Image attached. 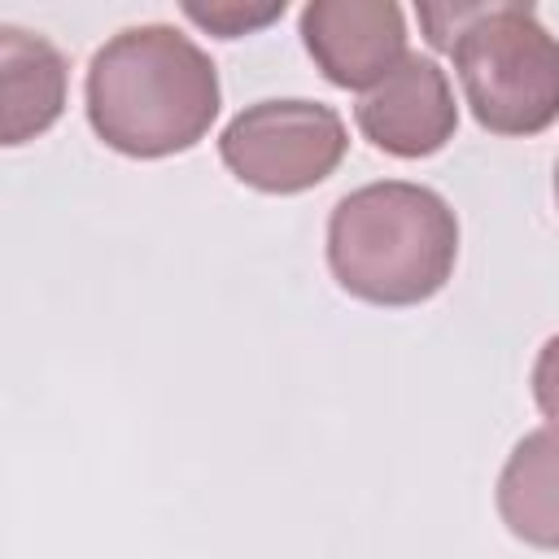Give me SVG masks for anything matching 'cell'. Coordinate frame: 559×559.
Returning a JSON list of instances; mask_svg holds the SVG:
<instances>
[{
	"label": "cell",
	"mask_w": 559,
	"mask_h": 559,
	"mask_svg": "<svg viewBox=\"0 0 559 559\" xmlns=\"http://www.w3.org/2000/svg\"><path fill=\"white\" fill-rule=\"evenodd\" d=\"M349 148L345 122L332 105L319 100H258L240 109L223 135V166L271 197H293L323 183Z\"/></svg>",
	"instance_id": "4"
},
{
	"label": "cell",
	"mask_w": 559,
	"mask_h": 559,
	"mask_svg": "<svg viewBox=\"0 0 559 559\" xmlns=\"http://www.w3.org/2000/svg\"><path fill=\"white\" fill-rule=\"evenodd\" d=\"M0 96H4V144L44 135L66 105V57L22 26H0Z\"/></svg>",
	"instance_id": "7"
},
{
	"label": "cell",
	"mask_w": 559,
	"mask_h": 559,
	"mask_svg": "<svg viewBox=\"0 0 559 559\" xmlns=\"http://www.w3.org/2000/svg\"><path fill=\"white\" fill-rule=\"evenodd\" d=\"M498 515L511 537L559 550V428L542 424L515 441L498 472Z\"/></svg>",
	"instance_id": "8"
},
{
	"label": "cell",
	"mask_w": 559,
	"mask_h": 559,
	"mask_svg": "<svg viewBox=\"0 0 559 559\" xmlns=\"http://www.w3.org/2000/svg\"><path fill=\"white\" fill-rule=\"evenodd\" d=\"M301 44L328 83L371 92L406 61V17L393 0H310Z\"/></svg>",
	"instance_id": "5"
},
{
	"label": "cell",
	"mask_w": 559,
	"mask_h": 559,
	"mask_svg": "<svg viewBox=\"0 0 559 559\" xmlns=\"http://www.w3.org/2000/svg\"><path fill=\"white\" fill-rule=\"evenodd\" d=\"M432 48L454 57L472 118L493 135H537L559 118V39L533 4H419Z\"/></svg>",
	"instance_id": "3"
},
{
	"label": "cell",
	"mask_w": 559,
	"mask_h": 559,
	"mask_svg": "<svg viewBox=\"0 0 559 559\" xmlns=\"http://www.w3.org/2000/svg\"><path fill=\"white\" fill-rule=\"evenodd\" d=\"M459 262V218L441 192L380 179L345 192L328 218L332 280L371 306H419Z\"/></svg>",
	"instance_id": "2"
},
{
	"label": "cell",
	"mask_w": 559,
	"mask_h": 559,
	"mask_svg": "<svg viewBox=\"0 0 559 559\" xmlns=\"http://www.w3.org/2000/svg\"><path fill=\"white\" fill-rule=\"evenodd\" d=\"M555 205H559V162H555Z\"/></svg>",
	"instance_id": "11"
},
{
	"label": "cell",
	"mask_w": 559,
	"mask_h": 559,
	"mask_svg": "<svg viewBox=\"0 0 559 559\" xmlns=\"http://www.w3.org/2000/svg\"><path fill=\"white\" fill-rule=\"evenodd\" d=\"M92 131L122 157H175L205 140L223 87L210 52L166 22L109 35L83 79Z\"/></svg>",
	"instance_id": "1"
},
{
	"label": "cell",
	"mask_w": 559,
	"mask_h": 559,
	"mask_svg": "<svg viewBox=\"0 0 559 559\" xmlns=\"http://www.w3.org/2000/svg\"><path fill=\"white\" fill-rule=\"evenodd\" d=\"M183 13L197 26L214 31L218 39H240V35H253L266 22H275L284 13V0H271V4H183Z\"/></svg>",
	"instance_id": "9"
},
{
	"label": "cell",
	"mask_w": 559,
	"mask_h": 559,
	"mask_svg": "<svg viewBox=\"0 0 559 559\" xmlns=\"http://www.w3.org/2000/svg\"><path fill=\"white\" fill-rule=\"evenodd\" d=\"M528 384H533V402H537V411L546 415V424L559 428V336H550V341L537 349Z\"/></svg>",
	"instance_id": "10"
},
{
	"label": "cell",
	"mask_w": 559,
	"mask_h": 559,
	"mask_svg": "<svg viewBox=\"0 0 559 559\" xmlns=\"http://www.w3.org/2000/svg\"><path fill=\"white\" fill-rule=\"evenodd\" d=\"M354 122L389 157H432L454 140L459 127V105L445 70L432 57L406 52V61L376 83L371 92L358 96Z\"/></svg>",
	"instance_id": "6"
}]
</instances>
